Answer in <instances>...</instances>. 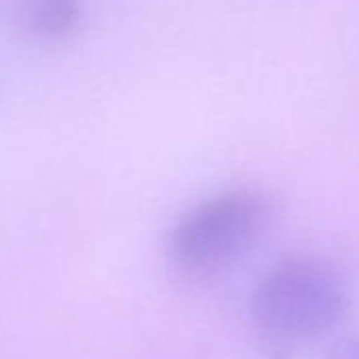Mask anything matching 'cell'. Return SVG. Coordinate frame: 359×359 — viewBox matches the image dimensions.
I'll return each mask as SVG.
<instances>
[{"mask_svg":"<svg viewBox=\"0 0 359 359\" xmlns=\"http://www.w3.org/2000/svg\"><path fill=\"white\" fill-rule=\"evenodd\" d=\"M346 304L338 273L317 258L275 264L252 296L254 321L277 340H309L330 330Z\"/></svg>","mask_w":359,"mask_h":359,"instance_id":"1","label":"cell"},{"mask_svg":"<svg viewBox=\"0 0 359 359\" xmlns=\"http://www.w3.org/2000/svg\"><path fill=\"white\" fill-rule=\"evenodd\" d=\"M264 216V201L248 191H231L195 205L171 233L173 264L191 277L229 269L256 243Z\"/></svg>","mask_w":359,"mask_h":359,"instance_id":"2","label":"cell"},{"mask_svg":"<svg viewBox=\"0 0 359 359\" xmlns=\"http://www.w3.org/2000/svg\"><path fill=\"white\" fill-rule=\"evenodd\" d=\"M81 0H18L15 15L22 30L36 39L60 41L81 24Z\"/></svg>","mask_w":359,"mask_h":359,"instance_id":"3","label":"cell"},{"mask_svg":"<svg viewBox=\"0 0 359 359\" xmlns=\"http://www.w3.org/2000/svg\"><path fill=\"white\" fill-rule=\"evenodd\" d=\"M332 359H359V338H353V340L340 344L334 351Z\"/></svg>","mask_w":359,"mask_h":359,"instance_id":"4","label":"cell"}]
</instances>
